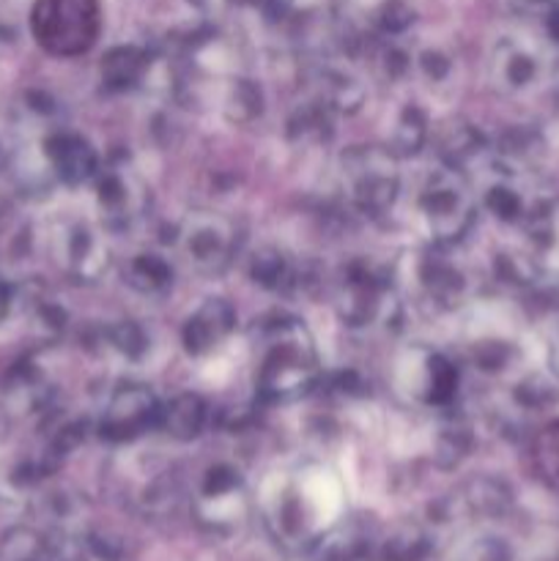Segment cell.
Segmentation results:
<instances>
[{"label": "cell", "instance_id": "8fae6325", "mask_svg": "<svg viewBox=\"0 0 559 561\" xmlns=\"http://www.w3.org/2000/svg\"><path fill=\"white\" fill-rule=\"evenodd\" d=\"M464 504L471 515L480 518H499L510 510L513 504V491L504 485L502 480H491V477H480L471 480L464 488Z\"/></svg>", "mask_w": 559, "mask_h": 561}, {"label": "cell", "instance_id": "9c48e42d", "mask_svg": "<svg viewBox=\"0 0 559 561\" xmlns=\"http://www.w3.org/2000/svg\"><path fill=\"white\" fill-rule=\"evenodd\" d=\"M206 403L197 394H179L168 405H162L159 427H164L168 436L179 438V442H190V438L201 436V431L206 427Z\"/></svg>", "mask_w": 559, "mask_h": 561}, {"label": "cell", "instance_id": "7a4b0ae2", "mask_svg": "<svg viewBox=\"0 0 559 561\" xmlns=\"http://www.w3.org/2000/svg\"><path fill=\"white\" fill-rule=\"evenodd\" d=\"M38 47L55 58H77L96 44L102 27L99 0H36L31 14Z\"/></svg>", "mask_w": 559, "mask_h": 561}, {"label": "cell", "instance_id": "e0dca14e", "mask_svg": "<svg viewBox=\"0 0 559 561\" xmlns=\"http://www.w3.org/2000/svg\"><path fill=\"white\" fill-rule=\"evenodd\" d=\"M431 551V540L420 529H400L384 546L387 561H420Z\"/></svg>", "mask_w": 559, "mask_h": 561}, {"label": "cell", "instance_id": "2e32d148", "mask_svg": "<svg viewBox=\"0 0 559 561\" xmlns=\"http://www.w3.org/2000/svg\"><path fill=\"white\" fill-rule=\"evenodd\" d=\"M104 80L110 85H135L142 77V55L137 49H115L107 60H104Z\"/></svg>", "mask_w": 559, "mask_h": 561}, {"label": "cell", "instance_id": "ba28073f", "mask_svg": "<svg viewBox=\"0 0 559 561\" xmlns=\"http://www.w3.org/2000/svg\"><path fill=\"white\" fill-rule=\"evenodd\" d=\"M236 327V310L225 299H208L184 327V345L201 356L217 348Z\"/></svg>", "mask_w": 559, "mask_h": 561}, {"label": "cell", "instance_id": "3957f363", "mask_svg": "<svg viewBox=\"0 0 559 561\" xmlns=\"http://www.w3.org/2000/svg\"><path fill=\"white\" fill-rule=\"evenodd\" d=\"M420 203L427 228L438 241L460 239L475 219L469 190L455 170H438L436 175H431Z\"/></svg>", "mask_w": 559, "mask_h": 561}, {"label": "cell", "instance_id": "8992f818", "mask_svg": "<svg viewBox=\"0 0 559 561\" xmlns=\"http://www.w3.org/2000/svg\"><path fill=\"white\" fill-rule=\"evenodd\" d=\"M197 513L208 529H233L244 518V491L241 480L228 466H214L201 488Z\"/></svg>", "mask_w": 559, "mask_h": 561}, {"label": "cell", "instance_id": "5b68a950", "mask_svg": "<svg viewBox=\"0 0 559 561\" xmlns=\"http://www.w3.org/2000/svg\"><path fill=\"white\" fill-rule=\"evenodd\" d=\"M159 400L153 392L140 383H126V387L115 389L110 398L107 411L102 420V438L107 442H132V438L142 436L148 427H159Z\"/></svg>", "mask_w": 559, "mask_h": 561}, {"label": "cell", "instance_id": "7402d4cb", "mask_svg": "<svg viewBox=\"0 0 559 561\" xmlns=\"http://www.w3.org/2000/svg\"><path fill=\"white\" fill-rule=\"evenodd\" d=\"M422 142H425V118L411 107L409 113L400 118L398 135H395V146H398L400 153H417Z\"/></svg>", "mask_w": 559, "mask_h": 561}, {"label": "cell", "instance_id": "6da1fadb", "mask_svg": "<svg viewBox=\"0 0 559 561\" xmlns=\"http://www.w3.org/2000/svg\"><path fill=\"white\" fill-rule=\"evenodd\" d=\"M318 373L316 351L305 327L296 321L280 323L269 334V348L258 370V392L269 403H283L305 394Z\"/></svg>", "mask_w": 559, "mask_h": 561}, {"label": "cell", "instance_id": "44dd1931", "mask_svg": "<svg viewBox=\"0 0 559 561\" xmlns=\"http://www.w3.org/2000/svg\"><path fill=\"white\" fill-rule=\"evenodd\" d=\"M453 561H513V551L499 537H480L458 551Z\"/></svg>", "mask_w": 559, "mask_h": 561}, {"label": "cell", "instance_id": "d4e9b609", "mask_svg": "<svg viewBox=\"0 0 559 561\" xmlns=\"http://www.w3.org/2000/svg\"><path fill=\"white\" fill-rule=\"evenodd\" d=\"M551 367H554V373L559 376V337L551 343Z\"/></svg>", "mask_w": 559, "mask_h": 561}, {"label": "cell", "instance_id": "ffe728a7", "mask_svg": "<svg viewBox=\"0 0 559 561\" xmlns=\"http://www.w3.org/2000/svg\"><path fill=\"white\" fill-rule=\"evenodd\" d=\"M486 206L491 208L493 217H499L502 222H515V219L524 217V201H521L518 192L513 186H493L486 195Z\"/></svg>", "mask_w": 559, "mask_h": 561}, {"label": "cell", "instance_id": "ac0fdd59", "mask_svg": "<svg viewBox=\"0 0 559 561\" xmlns=\"http://www.w3.org/2000/svg\"><path fill=\"white\" fill-rule=\"evenodd\" d=\"M518 403H524L526 409H548L559 400L557 383L548 381L543 376H529L524 383H518V392H515Z\"/></svg>", "mask_w": 559, "mask_h": 561}, {"label": "cell", "instance_id": "7c38bea8", "mask_svg": "<svg viewBox=\"0 0 559 561\" xmlns=\"http://www.w3.org/2000/svg\"><path fill=\"white\" fill-rule=\"evenodd\" d=\"M458 392V370L442 354H431L422 373L420 398L431 405H447Z\"/></svg>", "mask_w": 559, "mask_h": 561}, {"label": "cell", "instance_id": "cb8c5ba5", "mask_svg": "<svg viewBox=\"0 0 559 561\" xmlns=\"http://www.w3.org/2000/svg\"><path fill=\"white\" fill-rule=\"evenodd\" d=\"M110 340H113L115 348H118L121 354H126V356H140L142 351H146V337H142L140 329H137L135 323H129V321L118 323V327L110 332Z\"/></svg>", "mask_w": 559, "mask_h": 561}, {"label": "cell", "instance_id": "d6986e66", "mask_svg": "<svg viewBox=\"0 0 559 561\" xmlns=\"http://www.w3.org/2000/svg\"><path fill=\"white\" fill-rule=\"evenodd\" d=\"M535 60H532L529 55L510 53L507 58H504L502 71H497V80L502 82L504 88H510V91H518V88L529 85V82L535 80Z\"/></svg>", "mask_w": 559, "mask_h": 561}, {"label": "cell", "instance_id": "603a6c76", "mask_svg": "<svg viewBox=\"0 0 559 561\" xmlns=\"http://www.w3.org/2000/svg\"><path fill=\"white\" fill-rule=\"evenodd\" d=\"M285 274L288 272H285V261L280 252L266 250L252 261V277L261 285H266V288H280L285 283Z\"/></svg>", "mask_w": 559, "mask_h": 561}, {"label": "cell", "instance_id": "9a60e30c", "mask_svg": "<svg viewBox=\"0 0 559 561\" xmlns=\"http://www.w3.org/2000/svg\"><path fill=\"white\" fill-rule=\"evenodd\" d=\"M535 466L548 485L559 488V420L537 433Z\"/></svg>", "mask_w": 559, "mask_h": 561}, {"label": "cell", "instance_id": "30bf717a", "mask_svg": "<svg viewBox=\"0 0 559 561\" xmlns=\"http://www.w3.org/2000/svg\"><path fill=\"white\" fill-rule=\"evenodd\" d=\"M135 190V179L129 173H118V170L104 173L102 181H99V203L107 211V217L118 219V222H129L137 208L142 206V195Z\"/></svg>", "mask_w": 559, "mask_h": 561}, {"label": "cell", "instance_id": "5bb4252c", "mask_svg": "<svg viewBox=\"0 0 559 561\" xmlns=\"http://www.w3.org/2000/svg\"><path fill=\"white\" fill-rule=\"evenodd\" d=\"M129 283L142 294H157L170 285V266L159 255H140L129 263Z\"/></svg>", "mask_w": 559, "mask_h": 561}, {"label": "cell", "instance_id": "52a82bcc", "mask_svg": "<svg viewBox=\"0 0 559 561\" xmlns=\"http://www.w3.org/2000/svg\"><path fill=\"white\" fill-rule=\"evenodd\" d=\"M233 228L223 219H201L192 225L184 239L186 255L201 272H219L228 266L230 255H233Z\"/></svg>", "mask_w": 559, "mask_h": 561}, {"label": "cell", "instance_id": "277c9868", "mask_svg": "<svg viewBox=\"0 0 559 561\" xmlns=\"http://www.w3.org/2000/svg\"><path fill=\"white\" fill-rule=\"evenodd\" d=\"M351 197L367 214H384L398 192V175L392 170V153L354 151L345 164Z\"/></svg>", "mask_w": 559, "mask_h": 561}, {"label": "cell", "instance_id": "4fadbf2b", "mask_svg": "<svg viewBox=\"0 0 559 561\" xmlns=\"http://www.w3.org/2000/svg\"><path fill=\"white\" fill-rule=\"evenodd\" d=\"M58 168L66 181L80 184L99 173V153L80 137H66L58 146Z\"/></svg>", "mask_w": 559, "mask_h": 561}]
</instances>
